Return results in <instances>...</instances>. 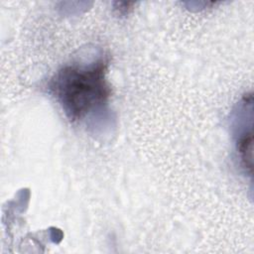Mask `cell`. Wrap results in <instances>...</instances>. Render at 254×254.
<instances>
[{"instance_id":"6da1fadb","label":"cell","mask_w":254,"mask_h":254,"mask_svg":"<svg viewBox=\"0 0 254 254\" xmlns=\"http://www.w3.org/2000/svg\"><path fill=\"white\" fill-rule=\"evenodd\" d=\"M107 61L71 64L61 68L50 82V92L71 121L101 109L111 89L106 78Z\"/></svg>"},{"instance_id":"7a4b0ae2","label":"cell","mask_w":254,"mask_h":254,"mask_svg":"<svg viewBox=\"0 0 254 254\" xmlns=\"http://www.w3.org/2000/svg\"><path fill=\"white\" fill-rule=\"evenodd\" d=\"M238 152L241 162L245 169L249 172L252 171V135L251 133L245 134L238 141Z\"/></svg>"}]
</instances>
